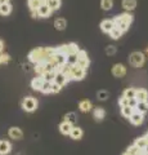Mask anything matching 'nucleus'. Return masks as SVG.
I'll list each match as a JSON object with an SVG mask.
<instances>
[{
  "instance_id": "f257e3e1",
  "label": "nucleus",
  "mask_w": 148,
  "mask_h": 155,
  "mask_svg": "<svg viewBox=\"0 0 148 155\" xmlns=\"http://www.w3.org/2000/svg\"><path fill=\"white\" fill-rule=\"evenodd\" d=\"M55 52H57V48H37V49H34L30 52L28 60L31 62H34V64H37V62H48V61H52Z\"/></svg>"
},
{
  "instance_id": "f03ea898",
  "label": "nucleus",
  "mask_w": 148,
  "mask_h": 155,
  "mask_svg": "<svg viewBox=\"0 0 148 155\" xmlns=\"http://www.w3.org/2000/svg\"><path fill=\"white\" fill-rule=\"evenodd\" d=\"M57 51L63 53V54H66V56H68V54H77L80 49H79L77 44H75V43H70V44L61 45L59 48H57Z\"/></svg>"
},
{
  "instance_id": "7ed1b4c3",
  "label": "nucleus",
  "mask_w": 148,
  "mask_h": 155,
  "mask_svg": "<svg viewBox=\"0 0 148 155\" xmlns=\"http://www.w3.org/2000/svg\"><path fill=\"white\" fill-rule=\"evenodd\" d=\"M144 54L142 52H133L130 57H129V61L130 64L134 66V67H140L143 64H144Z\"/></svg>"
},
{
  "instance_id": "20e7f679",
  "label": "nucleus",
  "mask_w": 148,
  "mask_h": 155,
  "mask_svg": "<svg viewBox=\"0 0 148 155\" xmlns=\"http://www.w3.org/2000/svg\"><path fill=\"white\" fill-rule=\"evenodd\" d=\"M36 107H37V101L34 98V97H26V98L22 101V109L25 111H27V113L35 111Z\"/></svg>"
},
{
  "instance_id": "39448f33",
  "label": "nucleus",
  "mask_w": 148,
  "mask_h": 155,
  "mask_svg": "<svg viewBox=\"0 0 148 155\" xmlns=\"http://www.w3.org/2000/svg\"><path fill=\"white\" fill-rule=\"evenodd\" d=\"M85 78V69H83L77 64L72 66L71 69V80H83Z\"/></svg>"
},
{
  "instance_id": "423d86ee",
  "label": "nucleus",
  "mask_w": 148,
  "mask_h": 155,
  "mask_svg": "<svg viewBox=\"0 0 148 155\" xmlns=\"http://www.w3.org/2000/svg\"><path fill=\"white\" fill-rule=\"evenodd\" d=\"M77 65L81 66L85 70L89 67L90 61H89L88 54H87V52H85V51H79V53H77Z\"/></svg>"
},
{
  "instance_id": "0eeeda50",
  "label": "nucleus",
  "mask_w": 148,
  "mask_h": 155,
  "mask_svg": "<svg viewBox=\"0 0 148 155\" xmlns=\"http://www.w3.org/2000/svg\"><path fill=\"white\" fill-rule=\"evenodd\" d=\"M113 22H115V26L118 25V23H128V25H130L133 22V16L130 13H124V14H120V16L115 17Z\"/></svg>"
},
{
  "instance_id": "6e6552de",
  "label": "nucleus",
  "mask_w": 148,
  "mask_h": 155,
  "mask_svg": "<svg viewBox=\"0 0 148 155\" xmlns=\"http://www.w3.org/2000/svg\"><path fill=\"white\" fill-rule=\"evenodd\" d=\"M112 74L116 76V78H122L124 75L126 74V67L124 66L122 64L113 65V67H112Z\"/></svg>"
},
{
  "instance_id": "1a4fd4ad",
  "label": "nucleus",
  "mask_w": 148,
  "mask_h": 155,
  "mask_svg": "<svg viewBox=\"0 0 148 155\" xmlns=\"http://www.w3.org/2000/svg\"><path fill=\"white\" fill-rule=\"evenodd\" d=\"M52 12H53V11H52L50 7L46 3H44L43 5H40V7H39V9H37L39 17H41V18H48V17H50Z\"/></svg>"
},
{
  "instance_id": "9d476101",
  "label": "nucleus",
  "mask_w": 148,
  "mask_h": 155,
  "mask_svg": "<svg viewBox=\"0 0 148 155\" xmlns=\"http://www.w3.org/2000/svg\"><path fill=\"white\" fill-rule=\"evenodd\" d=\"M144 114H142V113H139V111H134L133 113V115L129 118V120H130V123L131 124H134V125H139V124H142L143 123V119H144V116H143Z\"/></svg>"
},
{
  "instance_id": "9b49d317",
  "label": "nucleus",
  "mask_w": 148,
  "mask_h": 155,
  "mask_svg": "<svg viewBox=\"0 0 148 155\" xmlns=\"http://www.w3.org/2000/svg\"><path fill=\"white\" fill-rule=\"evenodd\" d=\"M115 27V22H113V19H104V21L101 22V30L103 32H107L109 34L112 31V28Z\"/></svg>"
},
{
  "instance_id": "f8f14e48",
  "label": "nucleus",
  "mask_w": 148,
  "mask_h": 155,
  "mask_svg": "<svg viewBox=\"0 0 148 155\" xmlns=\"http://www.w3.org/2000/svg\"><path fill=\"white\" fill-rule=\"evenodd\" d=\"M54 81L57 84H59L61 87H63L68 83V79H67V76H66L63 72H61V71H57V75H55V79Z\"/></svg>"
},
{
  "instance_id": "ddd939ff",
  "label": "nucleus",
  "mask_w": 148,
  "mask_h": 155,
  "mask_svg": "<svg viewBox=\"0 0 148 155\" xmlns=\"http://www.w3.org/2000/svg\"><path fill=\"white\" fill-rule=\"evenodd\" d=\"M11 150H12V146L8 141H5V140L0 141V155H7L11 153Z\"/></svg>"
},
{
  "instance_id": "4468645a",
  "label": "nucleus",
  "mask_w": 148,
  "mask_h": 155,
  "mask_svg": "<svg viewBox=\"0 0 148 155\" xmlns=\"http://www.w3.org/2000/svg\"><path fill=\"white\" fill-rule=\"evenodd\" d=\"M44 81H45V80L43 79V76H41V78H34V79H32V81H31V88L35 89V91H41Z\"/></svg>"
},
{
  "instance_id": "2eb2a0df",
  "label": "nucleus",
  "mask_w": 148,
  "mask_h": 155,
  "mask_svg": "<svg viewBox=\"0 0 148 155\" xmlns=\"http://www.w3.org/2000/svg\"><path fill=\"white\" fill-rule=\"evenodd\" d=\"M137 7V0H122V8L126 12H130Z\"/></svg>"
},
{
  "instance_id": "dca6fc26",
  "label": "nucleus",
  "mask_w": 148,
  "mask_h": 155,
  "mask_svg": "<svg viewBox=\"0 0 148 155\" xmlns=\"http://www.w3.org/2000/svg\"><path fill=\"white\" fill-rule=\"evenodd\" d=\"M72 128H74V127H72V124L68 123V122H66V120H65V122L59 125V130H61V133H62V134H66V136L71 133V129H72Z\"/></svg>"
},
{
  "instance_id": "f3484780",
  "label": "nucleus",
  "mask_w": 148,
  "mask_h": 155,
  "mask_svg": "<svg viewBox=\"0 0 148 155\" xmlns=\"http://www.w3.org/2000/svg\"><path fill=\"white\" fill-rule=\"evenodd\" d=\"M9 136L13 138V140H20V138H22V136H23V133H22V130L20 129V128H17V127H12L11 129H9Z\"/></svg>"
},
{
  "instance_id": "a211bd4d",
  "label": "nucleus",
  "mask_w": 148,
  "mask_h": 155,
  "mask_svg": "<svg viewBox=\"0 0 148 155\" xmlns=\"http://www.w3.org/2000/svg\"><path fill=\"white\" fill-rule=\"evenodd\" d=\"M12 13V4L5 3V4H0V14L2 16H9Z\"/></svg>"
},
{
  "instance_id": "6ab92c4d",
  "label": "nucleus",
  "mask_w": 148,
  "mask_h": 155,
  "mask_svg": "<svg viewBox=\"0 0 148 155\" xmlns=\"http://www.w3.org/2000/svg\"><path fill=\"white\" fill-rule=\"evenodd\" d=\"M44 2L43 0H27V5L28 8L31 9V11H37L40 5H43Z\"/></svg>"
},
{
  "instance_id": "aec40b11",
  "label": "nucleus",
  "mask_w": 148,
  "mask_h": 155,
  "mask_svg": "<svg viewBox=\"0 0 148 155\" xmlns=\"http://www.w3.org/2000/svg\"><path fill=\"white\" fill-rule=\"evenodd\" d=\"M134 145L135 146L139 149V150H144L146 149V146L148 145V140H147V137H140V138H137L135 140V142H134Z\"/></svg>"
},
{
  "instance_id": "412c9836",
  "label": "nucleus",
  "mask_w": 148,
  "mask_h": 155,
  "mask_svg": "<svg viewBox=\"0 0 148 155\" xmlns=\"http://www.w3.org/2000/svg\"><path fill=\"white\" fill-rule=\"evenodd\" d=\"M71 138L72 140H80L81 137H83V129L79 128V127H74L72 129H71Z\"/></svg>"
},
{
  "instance_id": "4be33fe9",
  "label": "nucleus",
  "mask_w": 148,
  "mask_h": 155,
  "mask_svg": "<svg viewBox=\"0 0 148 155\" xmlns=\"http://www.w3.org/2000/svg\"><path fill=\"white\" fill-rule=\"evenodd\" d=\"M79 109L83 111V113H89L90 110H92V102L88 100H84V101H81L80 105H79Z\"/></svg>"
},
{
  "instance_id": "5701e85b",
  "label": "nucleus",
  "mask_w": 148,
  "mask_h": 155,
  "mask_svg": "<svg viewBox=\"0 0 148 155\" xmlns=\"http://www.w3.org/2000/svg\"><path fill=\"white\" fill-rule=\"evenodd\" d=\"M135 98L138 100V102H140V101H147L148 92L146 89H138L137 93H135Z\"/></svg>"
},
{
  "instance_id": "b1692460",
  "label": "nucleus",
  "mask_w": 148,
  "mask_h": 155,
  "mask_svg": "<svg viewBox=\"0 0 148 155\" xmlns=\"http://www.w3.org/2000/svg\"><path fill=\"white\" fill-rule=\"evenodd\" d=\"M66 26H67V21L65 18H57L54 21V27L57 30H65Z\"/></svg>"
},
{
  "instance_id": "393cba45",
  "label": "nucleus",
  "mask_w": 148,
  "mask_h": 155,
  "mask_svg": "<svg viewBox=\"0 0 148 155\" xmlns=\"http://www.w3.org/2000/svg\"><path fill=\"white\" fill-rule=\"evenodd\" d=\"M55 75H57V71L55 70H53V71H46V72H44L41 76H43V79H44L45 81H54V79H55Z\"/></svg>"
},
{
  "instance_id": "a878e982",
  "label": "nucleus",
  "mask_w": 148,
  "mask_h": 155,
  "mask_svg": "<svg viewBox=\"0 0 148 155\" xmlns=\"http://www.w3.org/2000/svg\"><path fill=\"white\" fill-rule=\"evenodd\" d=\"M104 116H106V111H104V109H102V107L94 109V119L95 120H103Z\"/></svg>"
},
{
  "instance_id": "bb28decb",
  "label": "nucleus",
  "mask_w": 148,
  "mask_h": 155,
  "mask_svg": "<svg viewBox=\"0 0 148 155\" xmlns=\"http://www.w3.org/2000/svg\"><path fill=\"white\" fill-rule=\"evenodd\" d=\"M135 111L134 107H131V106H124V107H121V114L125 116V118H130V116L133 115V113Z\"/></svg>"
},
{
  "instance_id": "cd10ccee",
  "label": "nucleus",
  "mask_w": 148,
  "mask_h": 155,
  "mask_svg": "<svg viewBox=\"0 0 148 155\" xmlns=\"http://www.w3.org/2000/svg\"><path fill=\"white\" fill-rule=\"evenodd\" d=\"M135 110L139 111V113H142V114H146L148 111V102L147 101H140V102H138Z\"/></svg>"
},
{
  "instance_id": "c85d7f7f",
  "label": "nucleus",
  "mask_w": 148,
  "mask_h": 155,
  "mask_svg": "<svg viewBox=\"0 0 148 155\" xmlns=\"http://www.w3.org/2000/svg\"><path fill=\"white\" fill-rule=\"evenodd\" d=\"M121 35H122V31H121L118 27H116V26H115V27L112 28V31L109 32V36H111L113 40H118V39L121 38Z\"/></svg>"
},
{
  "instance_id": "c756f323",
  "label": "nucleus",
  "mask_w": 148,
  "mask_h": 155,
  "mask_svg": "<svg viewBox=\"0 0 148 155\" xmlns=\"http://www.w3.org/2000/svg\"><path fill=\"white\" fill-rule=\"evenodd\" d=\"M46 4L50 7L52 11H58V9L61 8V5H62V2L61 0H49Z\"/></svg>"
},
{
  "instance_id": "7c9ffc66",
  "label": "nucleus",
  "mask_w": 148,
  "mask_h": 155,
  "mask_svg": "<svg viewBox=\"0 0 148 155\" xmlns=\"http://www.w3.org/2000/svg\"><path fill=\"white\" fill-rule=\"evenodd\" d=\"M101 7L103 11H109L113 7V0H101Z\"/></svg>"
},
{
  "instance_id": "2f4dec72",
  "label": "nucleus",
  "mask_w": 148,
  "mask_h": 155,
  "mask_svg": "<svg viewBox=\"0 0 148 155\" xmlns=\"http://www.w3.org/2000/svg\"><path fill=\"white\" fill-rule=\"evenodd\" d=\"M35 71L40 75L44 74L45 72V62H37V64H35Z\"/></svg>"
},
{
  "instance_id": "473e14b6",
  "label": "nucleus",
  "mask_w": 148,
  "mask_h": 155,
  "mask_svg": "<svg viewBox=\"0 0 148 155\" xmlns=\"http://www.w3.org/2000/svg\"><path fill=\"white\" fill-rule=\"evenodd\" d=\"M135 93H137V91L134 88H128L125 92H124V97H126V98H135Z\"/></svg>"
},
{
  "instance_id": "72a5a7b5",
  "label": "nucleus",
  "mask_w": 148,
  "mask_h": 155,
  "mask_svg": "<svg viewBox=\"0 0 148 155\" xmlns=\"http://www.w3.org/2000/svg\"><path fill=\"white\" fill-rule=\"evenodd\" d=\"M65 119H66V122H68V123H71V124H75L76 120H77V116H76L75 113H68L67 115L65 116Z\"/></svg>"
},
{
  "instance_id": "f704fd0d",
  "label": "nucleus",
  "mask_w": 148,
  "mask_h": 155,
  "mask_svg": "<svg viewBox=\"0 0 148 155\" xmlns=\"http://www.w3.org/2000/svg\"><path fill=\"white\" fill-rule=\"evenodd\" d=\"M41 92L43 93H52V83L50 81H44L43 84V88H41Z\"/></svg>"
},
{
  "instance_id": "c9c22d12",
  "label": "nucleus",
  "mask_w": 148,
  "mask_h": 155,
  "mask_svg": "<svg viewBox=\"0 0 148 155\" xmlns=\"http://www.w3.org/2000/svg\"><path fill=\"white\" fill-rule=\"evenodd\" d=\"M126 151H128L129 154H131V155H140L142 150H139V149H138V147L135 146V145H133V146H130V147H129V149L126 150Z\"/></svg>"
},
{
  "instance_id": "e433bc0d",
  "label": "nucleus",
  "mask_w": 148,
  "mask_h": 155,
  "mask_svg": "<svg viewBox=\"0 0 148 155\" xmlns=\"http://www.w3.org/2000/svg\"><path fill=\"white\" fill-rule=\"evenodd\" d=\"M67 64L72 65V66L77 64V54H68L67 56Z\"/></svg>"
},
{
  "instance_id": "4c0bfd02",
  "label": "nucleus",
  "mask_w": 148,
  "mask_h": 155,
  "mask_svg": "<svg viewBox=\"0 0 148 155\" xmlns=\"http://www.w3.org/2000/svg\"><path fill=\"white\" fill-rule=\"evenodd\" d=\"M11 57L9 54H5V53H0V64H8Z\"/></svg>"
},
{
  "instance_id": "58836bf2",
  "label": "nucleus",
  "mask_w": 148,
  "mask_h": 155,
  "mask_svg": "<svg viewBox=\"0 0 148 155\" xmlns=\"http://www.w3.org/2000/svg\"><path fill=\"white\" fill-rule=\"evenodd\" d=\"M62 87L59 84H57L55 81H52V93H58V92L61 91Z\"/></svg>"
},
{
  "instance_id": "ea45409f",
  "label": "nucleus",
  "mask_w": 148,
  "mask_h": 155,
  "mask_svg": "<svg viewBox=\"0 0 148 155\" xmlns=\"http://www.w3.org/2000/svg\"><path fill=\"white\" fill-rule=\"evenodd\" d=\"M106 53L108 56H113L115 53H116V47H115V45H108L106 48Z\"/></svg>"
},
{
  "instance_id": "a19ab883",
  "label": "nucleus",
  "mask_w": 148,
  "mask_h": 155,
  "mask_svg": "<svg viewBox=\"0 0 148 155\" xmlns=\"http://www.w3.org/2000/svg\"><path fill=\"white\" fill-rule=\"evenodd\" d=\"M118 105L121 106V107H124V106H128L129 105V98H126V97H121L120 101H118Z\"/></svg>"
},
{
  "instance_id": "79ce46f5",
  "label": "nucleus",
  "mask_w": 148,
  "mask_h": 155,
  "mask_svg": "<svg viewBox=\"0 0 148 155\" xmlns=\"http://www.w3.org/2000/svg\"><path fill=\"white\" fill-rule=\"evenodd\" d=\"M107 97H108V92H106V91L98 92V98H99V100H106Z\"/></svg>"
},
{
  "instance_id": "37998d69",
  "label": "nucleus",
  "mask_w": 148,
  "mask_h": 155,
  "mask_svg": "<svg viewBox=\"0 0 148 155\" xmlns=\"http://www.w3.org/2000/svg\"><path fill=\"white\" fill-rule=\"evenodd\" d=\"M137 105H138V100L137 98H130L129 100V106H131V107H137Z\"/></svg>"
},
{
  "instance_id": "c03bdc74",
  "label": "nucleus",
  "mask_w": 148,
  "mask_h": 155,
  "mask_svg": "<svg viewBox=\"0 0 148 155\" xmlns=\"http://www.w3.org/2000/svg\"><path fill=\"white\" fill-rule=\"evenodd\" d=\"M3 47H4V44H3V41L0 40V53H2V51H3Z\"/></svg>"
},
{
  "instance_id": "a18cd8bd",
  "label": "nucleus",
  "mask_w": 148,
  "mask_h": 155,
  "mask_svg": "<svg viewBox=\"0 0 148 155\" xmlns=\"http://www.w3.org/2000/svg\"><path fill=\"white\" fill-rule=\"evenodd\" d=\"M5 3H9V0H0V4H5Z\"/></svg>"
},
{
  "instance_id": "49530a36",
  "label": "nucleus",
  "mask_w": 148,
  "mask_h": 155,
  "mask_svg": "<svg viewBox=\"0 0 148 155\" xmlns=\"http://www.w3.org/2000/svg\"><path fill=\"white\" fill-rule=\"evenodd\" d=\"M143 151H144V153H147V154H148V145H147V146H146V149H144V150H143Z\"/></svg>"
},
{
  "instance_id": "de8ad7c7",
  "label": "nucleus",
  "mask_w": 148,
  "mask_h": 155,
  "mask_svg": "<svg viewBox=\"0 0 148 155\" xmlns=\"http://www.w3.org/2000/svg\"><path fill=\"white\" fill-rule=\"evenodd\" d=\"M140 155H148V154H147V153H144V151H142V153H140Z\"/></svg>"
},
{
  "instance_id": "09e8293b",
  "label": "nucleus",
  "mask_w": 148,
  "mask_h": 155,
  "mask_svg": "<svg viewBox=\"0 0 148 155\" xmlns=\"http://www.w3.org/2000/svg\"><path fill=\"white\" fill-rule=\"evenodd\" d=\"M122 155H131V154H129V153H128V151H126V153H124V154H122Z\"/></svg>"
},
{
  "instance_id": "8fccbe9b",
  "label": "nucleus",
  "mask_w": 148,
  "mask_h": 155,
  "mask_svg": "<svg viewBox=\"0 0 148 155\" xmlns=\"http://www.w3.org/2000/svg\"><path fill=\"white\" fill-rule=\"evenodd\" d=\"M43 2H44V3H48V2H49V0H43Z\"/></svg>"
},
{
  "instance_id": "3c124183",
  "label": "nucleus",
  "mask_w": 148,
  "mask_h": 155,
  "mask_svg": "<svg viewBox=\"0 0 148 155\" xmlns=\"http://www.w3.org/2000/svg\"><path fill=\"white\" fill-rule=\"evenodd\" d=\"M146 53H147V54H148V47H147V49H146Z\"/></svg>"
}]
</instances>
